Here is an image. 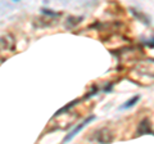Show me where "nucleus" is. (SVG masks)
Segmentation results:
<instances>
[{
	"instance_id": "obj_6",
	"label": "nucleus",
	"mask_w": 154,
	"mask_h": 144,
	"mask_svg": "<svg viewBox=\"0 0 154 144\" xmlns=\"http://www.w3.org/2000/svg\"><path fill=\"white\" fill-rule=\"evenodd\" d=\"M148 125H150L149 124V121L145 118V120H143V122L140 124V129H139V134H145L149 131V126Z\"/></svg>"
},
{
	"instance_id": "obj_1",
	"label": "nucleus",
	"mask_w": 154,
	"mask_h": 144,
	"mask_svg": "<svg viewBox=\"0 0 154 144\" xmlns=\"http://www.w3.org/2000/svg\"><path fill=\"white\" fill-rule=\"evenodd\" d=\"M136 70L139 72H141L143 75L152 76V77H154V59L140 61V62H139V64L136 66Z\"/></svg>"
},
{
	"instance_id": "obj_2",
	"label": "nucleus",
	"mask_w": 154,
	"mask_h": 144,
	"mask_svg": "<svg viewBox=\"0 0 154 144\" xmlns=\"http://www.w3.org/2000/svg\"><path fill=\"white\" fill-rule=\"evenodd\" d=\"M95 140L98 143H100V144H108V143H110L113 140V133L107 127L99 129V130L96 131Z\"/></svg>"
},
{
	"instance_id": "obj_4",
	"label": "nucleus",
	"mask_w": 154,
	"mask_h": 144,
	"mask_svg": "<svg viewBox=\"0 0 154 144\" xmlns=\"http://www.w3.org/2000/svg\"><path fill=\"white\" fill-rule=\"evenodd\" d=\"M76 103H77V100H73V102H71V103H68L67 105H64L63 108H60V109H59V111H58V112H55L54 117H57V116H60L62 113H64V112H67V111H69V108H72V107H73V105H75Z\"/></svg>"
},
{
	"instance_id": "obj_5",
	"label": "nucleus",
	"mask_w": 154,
	"mask_h": 144,
	"mask_svg": "<svg viewBox=\"0 0 154 144\" xmlns=\"http://www.w3.org/2000/svg\"><path fill=\"white\" fill-rule=\"evenodd\" d=\"M139 99H140V97H139V95H136V97H134L131 100H128V102H126L123 105H121V107H119V109H127V108H131L132 105L136 103Z\"/></svg>"
},
{
	"instance_id": "obj_3",
	"label": "nucleus",
	"mask_w": 154,
	"mask_h": 144,
	"mask_svg": "<svg viewBox=\"0 0 154 144\" xmlns=\"http://www.w3.org/2000/svg\"><path fill=\"white\" fill-rule=\"evenodd\" d=\"M94 120H95V116H90V117H88L86 120H84V121L81 122V124H79V125H77V126L73 129V130L68 133V135H67V136L64 138L63 143H68V142H71L72 139H73V138L77 135V134H79V133H80V131L82 130V129L86 126V125H89L91 121H94Z\"/></svg>"
}]
</instances>
